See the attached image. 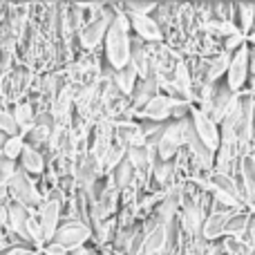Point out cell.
<instances>
[{
  "mask_svg": "<svg viewBox=\"0 0 255 255\" xmlns=\"http://www.w3.org/2000/svg\"><path fill=\"white\" fill-rule=\"evenodd\" d=\"M130 20L124 13H117L112 18L110 27L106 31V58L112 65V70H124L130 63V54H132V43H130Z\"/></svg>",
  "mask_w": 255,
  "mask_h": 255,
  "instance_id": "6da1fadb",
  "label": "cell"
},
{
  "mask_svg": "<svg viewBox=\"0 0 255 255\" xmlns=\"http://www.w3.org/2000/svg\"><path fill=\"white\" fill-rule=\"evenodd\" d=\"M190 128H193L190 119L172 121V124H168V126L161 128L159 139H157V143H154L157 154H159V159H161V161H170V159L175 157L181 148H184V145H186V136H188Z\"/></svg>",
  "mask_w": 255,
  "mask_h": 255,
  "instance_id": "7a4b0ae2",
  "label": "cell"
},
{
  "mask_svg": "<svg viewBox=\"0 0 255 255\" xmlns=\"http://www.w3.org/2000/svg\"><path fill=\"white\" fill-rule=\"evenodd\" d=\"M92 238V229H90L85 222H79V220H67L58 226L56 235H54V242L58 247H63L67 253H74L79 249L85 247V242Z\"/></svg>",
  "mask_w": 255,
  "mask_h": 255,
  "instance_id": "3957f363",
  "label": "cell"
},
{
  "mask_svg": "<svg viewBox=\"0 0 255 255\" xmlns=\"http://www.w3.org/2000/svg\"><path fill=\"white\" fill-rule=\"evenodd\" d=\"M7 190H9V195L13 197V202L22 204V206H27V208H36V206L40 208V204H43V199H40V193H38V188H36L34 179H31V177L27 175L22 168H18V170L13 172V177H11V181H9Z\"/></svg>",
  "mask_w": 255,
  "mask_h": 255,
  "instance_id": "277c9868",
  "label": "cell"
},
{
  "mask_svg": "<svg viewBox=\"0 0 255 255\" xmlns=\"http://www.w3.org/2000/svg\"><path fill=\"white\" fill-rule=\"evenodd\" d=\"M249 72H251V49H249V45H242L231 56V65L226 72V88L233 94H238L247 83Z\"/></svg>",
  "mask_w": 255,
  "mask_h": 255,
  "instance_id": "5b68a950",
  "label": "cell"
},
{
  "mask_svg": "<svg viewBox=\"0 0 255 255\" xmlns=\"http://www.w3.org/2000/svg\"><path fill=\"white\" fill-rule=\"evenodd\" d=\"M190 124H193V130H195V134H197V139L202 141L204 145H208L213 152L220 150V145H222L220 126H217L215 121L206 115V112L204 110H193V115H190Z\"/></svg>",
  "mask_w": 255,
  "mask_h": 255,
  "instance_id": "8992f818",
  "label": "cell"
},
{
  "mask_svg": "<svg viewBox=\"0 0 255 255\" xmlns=\"http://www.w3.org/2000/svg\"><path fill=\"white\" fill-rule=\"evenodd\" d=\"M38 224H40V233H43V247L54 242V235H56L58 226H61V202L58 199H47V202L40 204Z\"/></svg>",
  "mask_w": 255,
  "mask_h": 255,
  "instance_id": "52a82bcc",
  "label": "cell"
},
{
  "mask_svg": "<svg viewBox=\"0 0 255 255\" xmlns=\"http://www.w3.org/2000/svg\"><path fill=\"white\" fill-rule=\"evenodd\" d=\"M235 97H238V94H233L229 88L215 85V88H211V92H208V97H206V108H204V112H206L215 124H222V119L226 117V112H229L231 103L235 101Z\"/></svg>",
  "mask_w": 255,
  "mask_h": 255,
  "instance_id": "ba28073f",
  "label": "cell"
},
{
  "mask_svg": "<svg viewBox=\"0 0 255 255\" xmlns=\"http://www.w3.org/2000/svg\"><path fill=\"white\" fill-rule=\"evenodd\" d=\"M31 217H34V213H31V208L22 206V204H9L7 208V224L9 229L13 231L16 235H20V240L25 244H29V247H34L29 240V224H31Z\"/></svg>",
  "mask_w": 255,
  "mask_h": 255,
  "instance_id": "9c48e42d",
  "label": "cell"
},
{
  "mask_svg": "<svg viewBox=\"0 0 255 255\" xmlns=\"http://www.w3.org/2000/svg\"><path fill=\"white\" fill-rule=\"evenodd\" d=\"M112 18H106V16H99V18H92L90 22H85V27L81 29L79 38H81V45L85 49H94L103 38H106V31L110 27Z\"/></svg>",
  "mask_w": 255,
  "mask_h": 255,
  "instance_id": "30bf717a",
  "label": "cell"
},
{
  "mask_svg": "<svg viewBox=\"0 0 255 255\" xmlns=\"http://www.w3.org/2000/svg\"><path fill=\"white\" fill-rule=\"evenodd\" d=\"M172 110H175V99L168 97V94H157L148 106L141 110V117L145 121H152V124H159V121H166L172 117Z\"/></svg>",
  "mask_w": 255,
  "mask_h": 255,
  "instance_id": "8fae6325",
  "label": "cell"
},
{
  "mask_svg": "<svg viewBox=\"0 0 255 255\" xmlns=\"http://www.w3.org/2000/svg\"><path fill=\"white\" fill-rule=\"evenodd\" d=\"M128 16H130V27L136 31V36L141 40H145V43H159L163 38L161 27H159V22L152 16H139V13H128Z\"/></svg>",
  "mask_w": 255,
  "mask_h": 255,
  "instance_id": "7c38bea8",
  "label": "cell"
},
{
  "mask_svg": "<svg viewBox=\"0 0 255 255\" xmlns=\"http://www.w3.org/2000/svg\"><path fill=\"white\" fill-rule=\"evenodd\" d=\"M186 148H188V152L193 154L195 163H197L202 170H211V168H213V161H215V152H213L208 145H204L202 141L197 139V134H195L193 128H190L188 136H186Z\"/></svg>",
  "mask_w": 255,
  "mask_h": 255,
  "instance_id": "4fadbf2b",
  "label": "cell"
},
{
  "mask_svg": "<svg viewBox=\"0 0 255 255\" xmlns=\"http://www.w3.org/2000/svg\"><path fill=\"white\" fill-rule=\"evenodd\" d=\"M117 204H119V188L108 186L101 193V197H97V202H94V217L97 220H110L117 211Z\"/></svg>",
  "mask_w": 255,
  "mask_h": 255,
  "instance_id": "5bb4252c",
  "label": "cell"
},
{
  "mask_svg": "<svg viewBox=\"0 0 255 255\" xmlns=\"http://www.w3.org/2000/svg\"><path fill=\"white\" fill-rule=\"evenodd\" d=\"M231 213H224V211H215L208 215V220L204 222L202 226V235L204 240L213 242V240H220L226 235V222H229Z\"/></svg>",
  "mask_w": 255,
  "mask_h": 255,
  "instance_id": "9a60e30c",
  "label": "cell"
},
{
  "mask_svg": "<svg viewBox=\"0 0 255 255\" xmlns=\"http://www.w3.org/2000/svg\"><path fill=\"white\" fill-rule=\"evenodd\" d=\"M154 97H157V81L150 74L148 79H141L139 83H136L134 92H132V106H134V110L141 112Z\"/></svg>",
  "mask_w": 255,
  "mask_h": 255,
  "instance_id": "2e32d148",
  "label": "cell"
},
{
  "mask_svg": "<svg viewBox=\"0 0 255 255\" xmlns=\"http://www.w3.org/2000/svg\"><path fill=\"white\" fill-rule=\"evenodd\" d=\"M166 240H168V224H166V222H157V224L148 231V235H145L143 251H141V253H143V255L159 253L163 249V244H166Z\"/></svg>",
  "mask_w": 255,
  "mask_h": 255,
  "instance_id": "e0dca14e",
  "label": "cell"
},
{
  "mask_svg": "<svg viewBox=\"0 0 255 255\" xmlns=\"http://www.w3.org/2000/svg\"><path fill=\"white\" fill-rule=\"evenodd\" d=\"M20 168L27 175H43L45 172V157L38 152V148L27 143L20 154Z\"/></svg>",
  "mask_w": 255,
  "mask_h": 255,
  "instance_id": "ac0fdd59",
  "label": "cell"
},
{
  "mask_svg": "<svg viewBox=\"0 0 255 255\" xmlns=\"http://www.w3.org/2000/svg\"><path fill=\"white\" fill-rule=\"evenodd\" d=\"M240 177H242V188H240V195H247V202L255 208V161L251 157H247L242 161V168H240Z\"/></svg>",
  "mask_w": 255,
  "mask_h": 255,
  "instance_id": "d6986e66",
  "label": "cell"
},
{
  "mask_svg": "<svg viewBox=\"0 0 255 255\" xmlns=\"http://www.w3.org/2000/svg\"><path fill=\"white\" fill-rule=\"evenodd\" d=\"M136 83H139V74H136V70L130 63H128L124 70H117L115 74H112V85H115L121 94H132Z\"/></svg>",
  "mask_w": 255,
  "mask_h": 255,
  "instance_id": "ffe728a7",
  "label": "cell"
},
{
  "mask_svg": "<svg viewBox=\"0 0 255 255\" xmlns=\"http://www.w3.org/2000/svg\"><path fill=\"white\" fill-rule=\"evenodd\" d=\"M126 152H128L126 145L121 143L119 139H115L110 145H108L106 154L101 157V166H103V170H115V168L126 159Z\"/></svg>",
  "mask_w": 255,
  "mask_h": 255,
  "instance_id": "44dd1931",
  "label": "cell"
},
{
  "mask_svg": "<svg viewBox=\"0 0 255 255\" xmlns=\"http://www.w3.org/2000/svg\"><path fill=\"white\" fill-rule=\"evenodd\" d=\"M126 159L132 163L136 172H145L150 168V145H132L128 148Z\"/></svg>",
  "mask_w": 255,
  "mask_h": 255,
  "instance_id": "7402d4cb",
  "label": "cell"
},
{
  "mask_svg": "<svg viewBox=\"0 0 255 255\" xmlns=\"http://www.w3.org/2000/svg\"><path fill=\"white\" fill-rule=\"evenodd\" d=\"M13 119H16V126H18V130H20L22 136H25L27 132H29L31 128L36 126V121H34V110H31L29 103H18L16 110H13Z\"/></svg>",
  "mask_w": 255,
  "mask_h": 255,
  "instance_id": "603a6c76",
  "label": "cell"
},
{
  "mask_svg": "<svg viewBox=\"0 0 255 255\" xmlns=\"http://www.w3.org/2000/svg\"><path fill=\"white\" fill-rule=\"evenodd\" d=\"M27 141L22 134H16V136H7L2 143V150H0V157L2 159H9V161H16V159H20L22 150H25Z\"/></svg>",
  "mask_w": 255,
  "mask_h": 255,
  "instance_id": "cb8c5ba5",
  "label": "cell"
},
{
  "mask_svg": "<svg viewBox=\"0 0 255 255\" xmlns=\"http://www.w3.org/2000/svg\"><path fill=\"white\" fill-rule=\"evenodd\" d=\"M181 224H184V229L190 231V233L199 231V226H204L202 206H197V204H188V206L184 208V213H181Z\"/></svg>",
  "mask_w": 255,
  "mask_h": 255,
  "instance_id": "d4e9b609",
  "label": "cell"
},
{
  "mask_svg": "<svg viewBox=\"0 0 255 255\" xmlns=\"http://www.w3.org/2000/svg\"><path fill=\"white\" fill-rule=\"evenodd\" d=\"M229 65H231V54H226V52L217 54V56L208 63V72H206L208 83H215L220 76H224L226 72H229Z\"/></svg>",
  "mask_w": 255,
  "mask_h": 255,
  "instance_id": "484cf974",
  "label": "cell"
},
{
  "mask_svg": "<svg viewBox=\"0 0 255 255\" xmlns=\"http://www.w3.org/2000/svg\"><path fill=\"white\" fill-rule=\"evenodd\" d=\"M249 229V215L247 213H231L229 222H226V235L229 238H238L242 240V235Z\"/></svg>",
  "mask_w": 255,
  "mask_h": 255,
  "instance_id": "4316f807",
  "label": "cell"
},
{
  "mask_svg": "<svg viewBox=\"0 0 255 255\" xmlns=\"http://www.w3.org/2000/svg\"><path fill=\"white\" fill-rule=\"evenodd\" d=\"M134 177H136V170L132 168V163L124 159V161L119 163V166L115 168V179H117V188H132V184H134Z\"/></svg>",
  "mask_w": 255,
  "mask_h": 255,
  "instance_id": "83f0119b",
  "label": "cell"
},
{
  "mask_svg": "<svg viewBox=\"0 0 255 255\" xmlns=\"http://www.w3.org/2000/svg\"><path fill=\"white\" fill-rule=\"evenodd\" d=\"M240 11V34L249 36L253 31V22H255V4H238Z\"/></svg>",
  "mask_w": 255,
  "mask_h": 255,
  "instance_id": "f1b7e54d",
  "label": "cell"
},
{
  "mask_svg": "<svg viewBox=\"0 0 255 255\" xmlns=\"http://www.w3.org/2000/svg\"><path fill=\"white\" fill-rule=\"evenodd\" d=\"M224 249H226L229 255H255V249L251 247V244L242 242V240H238V238H226Z\"/></svg>",
  "mask_w": 255,
  "mask_h": 255,
  "instance_id": "f546056e",
  "label": "cell"
},
{
  "mask_svg": "<svg viewBox=\"0 0 255 255\" xmlns=\"http://www.w3.org/2000/svg\"><path fill=\"white\" fill-rule=\"evenodd\" d=\"M175 83H177V90L184 92L186 99H190V74L184 63H177V67H175Z\"/></svg>",
  "mask_w": 255,
  "mask_h": 255,
  "instance_id": "4dcf8cb0",
  "label": "cell"
},
{
  "mask_svg": "<svg viewBox=\"0 0 255 255\" xmlns=\"http://www.w3.org/2000/svg\"><path fill=\"white\" fill-rule=\"evenodd\" d=\"M0 134H4V136L20 134V130H18V126H16V119H13V115H11V112H7V110H2V108H0Z\"/></svg>",
  "mask_w": 255,
  "mask_h": 255,
  "instance_id": "1f68e13d",
  "label": "cell"
},
{
  "mask_svg": "<svg viewBox=\"0 0 255 255\" xmlns=\"http://www.w3.org/2000/svg\"><path fill=\"white\" fill-rule=\"evenodd\" d=\"M152 170H154V179H157L159 184H168V181L172 179V175H175V163L172 161H157Z\"/></svg>",
  "mask_w": 255,
  "mask_h": 255,
  "instance_id": "d6a6232c",
  "label": "cell"
},
{
  "mask_svg": "<svg viewBox=\"0 0 255 255\" xmlns=\"http://www.w3.org/2000/svg\"><path fill=\"white\" fill-rule=\"evenodd\" d=\"M16 170H18L16 163L0 157V190H4L9 186V181H11V177H13V172Z\"/></svg>",
  "mask_w": 255,
  "mask_h": 255,
  "instance_id": "836d02e7",
  "label": "cell"
},
{
  "mask_svg": "<svg viewBox=\"0 0 255 255\" xmlns=\"http://www.w3.org/2000/svg\"><path fill=\"white\" fill-rule=\"evenodd\" d=\"M94 177H97V170H94V159H92V161H85L83 168L79 170V184L83 188H90L94 184Z\"/></svg>",
  "mask_w": 255,
  "mask_h": 255,
  "instance_id": "e575fe53",
  "label": "cell"
},
{
  "mask_svg": "<svg viewBox=\"0 0 255 255\" xmlns=\"http://www.w3.org/2000/svg\"><path fill=\"white\" fill-rule=\"evenodd\" d=\"M128 13H139V16H150V11L157 9L154 2H128L126 4Z\"/></svg>",
  "mask_w": 255,
  "mask_h": 255,
  "instance_id": "d590c367",
  "label": "cell"
},
{
  "mask_svg": "<svg viewBox=\"0 0 255 255\" xmlns=\"http://www.w3.org/2000/svg\"><path fill=\"white\" fill-rule=\"evenodd\" d=\"M242 45H247V36H242L240 31H235L233 36H229V38H226V45H224L226 54H229V52H238Z\"/></svg>",
  "mask_w": 255,
  "mask_h": 255,
  "instance_id": "8d00e7d4",
  "label": "cell"
},
{
  "mask_svg": "<svg viewBox=\"0 0 255 255\" xmlns=\"http://www.w3.org/2000/svg\"><path fill=\"white\" fill-rule=\"evenodd\" d=\"M0 255H38L34 247H7Z\"/></svg>",
  "mask_w": 255,
  "mask_h": 255,
  "instance_id": "74e56055",
  "label": "cell"
},
{
  "mask_svg": "<svg viewBox=\"0 0 255 255\" xmlns=\"http://www.w3.org/2000/svg\"><path fill=\"white\" fill-rule=\"evenodd\" d=\"M43 255H70V253H67L63 247H58L56 242H49L43 247Z\"/></svg>",
  "mask_w": 255,
  "mask_h": 255,
  "instance_id": "f35d334b",
  "label": "cell"
},
{
  "mask_svg": "<svg viewBox=\"0 0 255 255\" xmlns=\"http://www.w3.org/2000/svg\"><path fill=\"white\" fill-rule=\"evenodd\" d=\"M74 255H94V253H92V251H88V249L83 247V249H79V251H74Z\"/></svg>",
  "mask_w": 255,
  "mask_h": 255,
  "instance_id": "ab89813d",
  "label": "cell"
},
{
  "mask_svg": "<svg viewBox=\"0 0 255 255\" xmlns=\"http://www.w3.org/2000/svg\"><path fill=\"white\" fill-rule=\"evenodd\" d=\"M247 40H249V43H251V45H255V29L251 31V34H249L247 36Z\"/></svg>",
  "mask_w": 255,
  "mask_h": 255,
  "instance_id": "60d3db41",
  "label": "cell"
},
{
  "mask_svg": "<svg viewBox=\"0 0 255 255\" xmlns=\"http://www.w3.org/2000/svg\"><path fill=\"white\" fill-rule=\"evenodd\" d=\"M251 72H255V52L251 54Z\"/></svg>",
  "mask_w": 255,
  "mask_h": 255,
  "instance_id": "b9f144b4",
  "label": "cell"
},
{
  "mask_svg": "<svg viewBox=\"0 0 255 255\" xmlns=\"http://www.w3.org/2000/svg\"><path fill=\"white\" fill-rule=\"evenodd\" d=\"M4 139H7V136H4V134H0V150H2V143H4Z\"/></svg>",
  "mask_w": 255,
  "mask_h": 255,
  "instance_id": "7bdbcfd3",
  "label": "cell"
}]
</instances>
